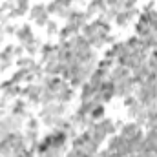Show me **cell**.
Instances as JSON below:
<instances>
[{
  "mask_svg": "<svg viewBox=\"0 0 157 157\" xmlns=\"http://www.w3.org/2000/svg\"><path fill=\"white\" fill-rule=\"evenodd\" d=\"M104 113H106L104 104H97V106L91 108V112H90V119H91V121H101V119H104Z\"/></svg>",
  "mask_w": 157,
  "mask_h": 157,
  "instance_id": "52a82bcc",
  "label": "cell"
},
{
  "mask_svg": "<svg viewBox=\"0 0 157 157\" xmlns=\"http://www.w3.org/2000/svg\"><path fill=\"white\" fill-rule=\"evenodd\" d=\"M40 48H42V42L37 39H33L31 42H28L26 46H24V51L29 55V57H33V55H37V53H40Z\"/></svg>",
  "mask_w": 157,
  "mask_h": 157,
  "instance_id": "5b68a950",
  "label": "cell"
},
{
  "mask_svg": "<svg viewBox=\"0 0 157 157\" xmlns=\"http://www.w3.org/2000/svg\"><path fill=\"white\" fill-rule=\"evenodd\" d=\"M11 113H13V115H18V117H24V115L28 113V110H26V102H24V101H20V99H17V101L13 102Z\"/></svg>",
  "mask_w": 157,
  "mask_h": 157,
  "instance_id": "8992f818",
  "label": "cell"
},
{
  "mask_svg": "<svg viewBox=\"0 0 157 157\" xmlns=\"http://www.w3.org/2000/svg\"><path fill=\"white\" fill-rule=\"evenodd\" d=\"M108 6L104 4V0H90L88 7H86V15L88 17H93V15H101Z\"/></svg>",
  "mask_w": 157,
  "mask_h": 157,
  "instance_id": "277c9868",
  "label": "cell"
},
{
  "mask_svg": "<svg viewBox=\"0 0 157 157\" xmlns=\"http://www.w3.org/2000/svg\"><path fill=\"white\" fill-rule=\"evenodd\" d=\"M33 20L37 26H48L49 22V13H48V6L46 4H35L31 9H29Z\"/></svg>",
  "mask_w": 157,
  "mask_h": 157,
  "instance_id": "6da1fadb",
  "label": "cell"
},
{
  "mask_svg": "<svg viewBox=\"0 0 157 157\" xmlns=\"http://www.w3.org/2000/svg\"><path fill=\"white\" fill-rule=\"evenodd\" d=\"M15 37L18 39V42H20L22 46H26L28 42H31V40L35 39L33 29H31V26H29V24H22V26H18V28H17Z\"/></svg>",
  "mask_w": 157,
  "mask_h": 157,
  "instance_id": "3957f363",
  "label": "cell"
},
{
  "mask_svg": "<svg viewBox=\"0 0 157 157\" xmlns=\"http://www.w3.org/2000/svg\"><path fill=\"white\" fill-rule=\"evenodd\" d=\"M37 128H39V121L37 119H31L28 122V130H37Z\"/></svg>",
  "mask_w": 157,
  "mask_h": 157,
  "instance_id": "9c48e42d",
  "label": "cell"
},
{
  "mask_svg": "<svg viewBox=\"0 0 157 157\" xmlns=\"http://www.w3.org/2000/svg\"><path fill=\"white\" fill-rule=\"evenodd\" d=\"M46 31H48V35H59V26H57V22H55V20H49L48 26H46Z\"/></svg>",
  "mask_w": 157,
  "mask_h": 157,
  "instance_id": "ba28073f",
  "label": "cell"
},
{
  "mask_svg": "<svg viewBox=\"0 0 157 157\" xmlns=\"http://www.w3.org/2000/svg\"><path fill=\"white\" fill-rule=\"evenodd\" d=\"M135 17H139V11H137V7H130V9H122V11H119L117 17H115V24H117L119 28H126Z\"/></svg>",
  "mask_w": 157,
  "mask_h": 157,
  "instance_id": "7a4b0ae2",
  "label": "cell"
}]
</instances>
